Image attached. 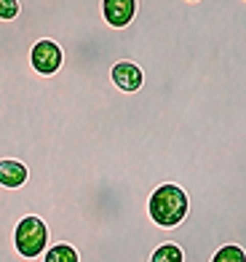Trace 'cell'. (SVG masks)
<instances>
[{"instance_id":"cell-1","label":"cell","mask_w":246,"mask_h":262,"mask_svg":"<svg viewBox=\"0 0 246 262\" xmlns=\"http://www.w3.org/2000/svg\"><path fill=\"white\" fill-rule=\"evenodd\" d=\"M190 211V198L180 185H158L147 198V217L158 228H180Z\"/></svg>"},{"instance_id":"cell-2","label":"cell","mask_w":246,"mask_h":262,"mask_svg":"<svg viewBox=\"0 0 246 262\" xmlns=\"http://www.w3.org/2000/svg\"><path fill=\"white\" fill-rule=\"evenodd\" d=\"M64 3V0H62ZM62 14V11H59ZM54 32V30H51ZM64 62V56H62V49L51 40V35L49 38H40V40H35L32 43V49H30V67L35 70L38 75H56L59 73V67Z\"/></svg>"},{"instance_id":"cell-3","label":"cell","mask_w":246,"mask_h":262,"mask_svg":"<svg viewBox=\"0 0 246 262\" xmlns=\"http://www.w3.org/2000/svg\"><path fill=\"white\" fill-rule=\"evenodd\" d=\"M110 80H113V86L118 89V91L134 94V91L142 89L145 75H142V67H139L134 59H123V62H115V64H113Z\"/></svg>"},{"instance_id":"cell-4","label":"cell","mask_w":246,"mask_h":262,"mask_svg":"<svg viewBox=\"0 0 246 262\" xmlns=\"http://www.w3.org/2000/svg\"><path fill=\"white\" fill-rule=\"evenodd\" d=\"M137 16V0H102V19L113 30H123Z\"/></svg>"},{"instance_id":"cell-5","label":"cell","mask_w":246,"mask_h":262,"mask_svg":"<svg viewBox=\"0 0 246 262\" xmlns=\"http://www.w3.org/2000/svg\"><path fill=\"white\" fill-rule=\"evenodd\" d=\"M27 166L21 163V161H14V158H3L0 161V187H6V190H16L27 182Z\"/></svg>"},{"instance_id":"cell-6","label":"cell","mask_w":246,"mask_h":262,"mask_svg":"<svg viewBox=\"0 0 246 262\" xmlns=\"http://www.w3.org/2000/svg\"><path fill=\"white\" fill-rule=\"evenodd\" d=\"M246 220V217H243ZM233 222V220H230ZM201 238V235H198ZM182 244H161L153 249V254H150V262H182L185 259V252H182Z\"/></svg>"},{"instance_id":"cell-7","label":"cell","mask_w":246,"mask_h":262,"mask_svg":"<svg viewBox=\"0 0 246 262\" xmlns=\"http://www.w3.org/2000/svg\"><path fill=\"white\" fill-rule=\"evenodd\" d=\"M43 262H80V257L70 244H51L43 252Z\"/></svg>"},{"instance_id":"cell-8","label":"cell","mask_w":246,"mask_h":262,"mask_svg":"<svg viewBox=\"0 0 246 262\" xmlns=\"http://www.w3.org/2000/svg\"><path fill=\"white\" fill-rule=\"evenodd\" d=\"M209 262H246V249L236 244H225L209 257Z\"/></svg>"},{"instance_id":"cell-9","label":"cell","mask_w":246,"mask_h":262,"mask_svg":"<svg viewBox=\"0 0 246 262\" xmlns=\"http://www.w3.org/2000/svg\"><path fill=\"white\" fill-rule=\"evenodd\" d=\"M19 16V0H0V21H11Z\"/></svg>"}]
</instances>
